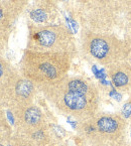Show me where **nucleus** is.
<instances>
[{"label":"nucleus","mask_w":131,"mask_h":146,"mask_svg":"<svg viewBox=\"0 0 131 146\" xmlns=\"http://www.w3.org/2000/svg\"><path fill=\"white\" fill-rule=\"evenodd\" d=\"M16 90H17L18 94L21 95V96H27L31 91V85L27 81H21V82L18 83Z\"/></svg>","instance_id":"8"},{"label":"nucleus","mask_w":131,"mask_h":146,"mask_svg":"<svg viewBox=\"0 0 131 146\" xmlns=\"http://www.w3.org/2000/svg\"><path fill=\"white\" fill-rule=\"evenodd\" d=\"M31 17L32 19H35L37 22H41L45 19V13L41 9H37V10L31 12Z\"/></svg>","instance_id":"10"},{"label":"nucleus","mask_w":131,"mask_h":146,"mask_svg":"<svg viewBox=\"0 0 131 146\" xmlns=\"http://www.w3.org/2000/svg\"><path fill=\"white\" fill-rule=\"evenodd\" d=\"M35 38L41 45L51 46L52 44H54L55 40H56V35L54 32L50 31V30H43V31H39V33H37Z\"/></svg>","instance_id":"3"},{"label":"nucleus","mask_w":131,"mask_h":146,"mask_svg":"<svg viewBox=\"0 0 131 146\" xmlns=\"http://www.w3.org/2000/svg\"><path fill=\"white\" fill-rule=\"evenodd\" d=\"M69 89L71 92L78 93V94H82V95H84L87 92L86 84L83 83L82 81H79V80H74V81L70 82Z\"/></svg>","instance_id":"5"},{"label":"nucleus","mask_w":131,"mask_h":146,"mask_svg":"<svg viewBox=\"0 0 131 146\" xmlns=\"http://www.w3.org/2000/svg\"><path fill=\"white\" fill-rule=\"evenodd\" d=\"M90 52L95 58H103L109 52V45L103 39H94L90 44Z\"/></svg>","instance_id":"1"},{"label":"nucleus","mask_w":131,"mask_h":146,"mask_svg":"<svg viewBox=\"0 0 131 146\" xmlns=\"http://www.w3.org/2000/svg\"><path fill=\"white\" fill-rule=\"evenodd\" d=\"M2 67H1V64H0V76H1V75H2Z\"/></svg>","instance_id":"14"},{"label":"nucleus","mask_w":131,"mask_h":146,"mask_svg":"<svg viewBox=\"0 0 131 146\" xmlns=\"http://www.w3.org/2000/svg\"><path fill=\"white\" fill-rule=\"evenodd\" d=\"M65 103L68 107L74 110H79L84 108L86 105V99L84 95L78 94V93L70 92L65 96Z\"/></svg>","instance_id":"2"},{"label":"nucleus","mask_w":131,"mask_h":146,"mask_svg":"<svg viewBox=\"0 0 131 146\" xmlns=\"http://www.w3.org/2000/svg\"><path fill=\"white\" fill-rule=\"evenodd\" d=\"M41 119V114L37 109L30 108L26 111L25 113V120L30 124H37Z\"/></svg>","instance_id":"6"},{"label":"nucleus","mask_w":131,"mask_h":146,"mask_svg":"<svg viewBox=\"0 0 131 146\" xmlns=\"http://www.w3.org/2000/svg\"><path fill=\"white\" fill-rule=\"evenodd\" d=\"M127 81H128V79H127L126 75L123 73H117L114 75L113 77V82L114 84L116 85V86L118 87H121V86H124V85L127 84Z\"/></svg>","instance_id":"9"},{"label":"nucleus","mask_w":131,"mask_h":146,"mask_svg":"<svg viewBox=\"0 0 131 146\" xmlns=\"http://www.w3.org/2000/svg\"><path fill=\"white\" fill-rule=\"evenodd\" d=\"M2 17H3V12H2V10L0 9V20L2 19Z\"/></svg>","instance_id":"13"},{"label":"nucleus","mask_w":131,"mask_h":146,"mask_svg":"<svg viewBox=\"0 0 131 146\" xmlns=\"http://www.w3.org/2000/svg\"><path fill=\"white\" fill-rule=\"evenodd\" d=\"M41 71L49 78H55L57 76V69L50 62H43L39 66Z\"/></svg>","instance_id":"7"},{"label":"nucleus","mask_w":131,"mask_h":146,"mask_svg":"<svg viewBox=\"0 0 131 146\" xmlns=\"http://www.w3.org/2000/svg\"><path fill=\"white\" fill-rule=\"evenodd\" d=\"M98 127H99L100 130L103 132H114L117 128V123H116V121L113 120V119L104 117V118L99 120V122H98Z\"/></svg>","instance_id":"4"},{"label":"nucleus","mask_w":131,"mask_h":146,"mask_svg":"<svg viewBox=\"0 0 131 146\" xmlns=\"http://www.w3.org/2000/svg\"><path fill=\"white\" fill-rule=\"evenodd\" d=\"M110 96H113L114 99H116L117 101H120V100H121V96L119 94H117V93L115 92V91H113V92L110 93Z\"/></svg>","instance_id":"12"},{"label":"nucleus","mask_w":131,"mask_h":146,"mask_svg":"<svg viewBox=\"0 0 131 146\" xmlns=\"http://www.w3.org/2000/svg\"><path fill=\"white\" fill-rule=\"evenodd\" d=\"M122 113L124 114L125 117H129L131 115V103L125 104L122 109Z\"/></svg>","instance_id":"11"}]
</instances>
